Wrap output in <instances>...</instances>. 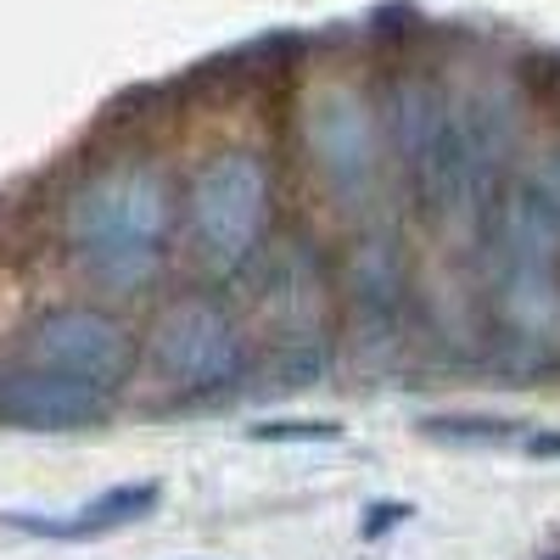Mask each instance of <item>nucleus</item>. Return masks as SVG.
Instances as JSON below:
<instances>
[{"instance_id": "f8f14e48", "label": "nucleus", "mask_w": 560, "mask_h": 560, "mask_svg": "<svg viewBox=\"0 0 560 560\" xmlns=\"http://www.w3.org/2000/svg\"><path fill=\"white\" fill-rule=\"evenodd\" d=\"M253 443H342L337 420H314V415H287V420H258L247 427Z\"/></svg>"}, {"instance_id": "2eb2a0df", "label": "nucleus", "mask_w": 560, "mask_h": 560, "mask_svg": "<svg viewBox=\"0 0 560 560\" xmlns=\"http://www.w3.org/2000/svg\"><path fill=\"white\" fill-rule=\"evenodd\" d=\"M522 448L533 459H560V432H533V438H522Z\"/></svg>"}, {"instance_id": "f03ea898", "label": "nucleus", "mask_w": 560, "mask_h": 560, "mask_svg": "<svg viewBox=\"0 0 560 560\" xmlns=\"http://www.w3.org/2000/svg\"><path fill=\"white\" fill-rule=\"evenodd\" d=\"M269 168L258 152H219L191 179V230L219 275H236L269 230Z\"/></svg>"}, {"instance_id": "6e6552de", "label": "nucleus", "mask_w": 560, "mask_h": 560, "mask_svg": "<svg viewBox=\"0 0 560 560\" xmlns=\"http://www.w3.org/2000/svg\"><path fill=\"white\" fill-rule=\"evenodd\" d=\"M269 325H275V337L287 353H308L314 337H319V325H325V280H319V264L303 242H287L269 269Z\"/></svg>"}, {"instance_id": "20e7f679", "label": "nucleus", "mask_w": 560, "mask_h": 560, "mask_svg": "<svg viewBox=\"0 0 560 560\" xmlns=\"http://www.w3.org/2000/svg\"><path fill=\"white\" fill-rule=\"evenodd\" d=\"M152 359H158V370H163L174 387H185V393H213V387H224V382L242 376L247 348H242L236 319H230L219 303L185 298V303H174V308L158 319Z\"/></svg>"}, {"instance_id": "9b49d317", "label": "nucleus", "mask_w": 560, "mask_h": 560, "mask_svg": "<svg viewBox=\"0 0 560 560\" xmlns=\"http://www.w3.org/2000/svg\"><path fill=\"white\" fill-rule=\"evenodd\" d=\"M420 432L438 443H459V448H499L510 438H522V420H499V415H432L420 420Z\"/></svg>"}, {"instance_id": "9d476101", "label": "nucleus", "mask_w": 560, "mask_h": 560, "mask_svg": "<svg viewBox=\"0 0 560 560\" xmlns=\"http://www.w3.org/2000/svg\"><path fill=\"white\" fill-rule=\"evenodd\" d=\"M348 280H353L359 308L376 314V319H387V314H398V303H404V253H398L393 242H364V247L353 253Z\"/></svg>"}, {"instance_id": "423d86ee", "label": "nucleus", "mask_w": 560, "mask_h": 560, "mask_svg": "<svg viewBox=\"0 0 560 560\" xmlns=\"http://www.w3.org/2000/svg\"><path fill=\"white\" fill-rule=\"evenodd\" d=\"M308 152L319 163V174L337 185L342 197H359L376 179V118H370L364 96L331 84L308 102Z\"/></svg>"}, {"instance_id": "f257e3e1", "label": "nucleus", "mask_w": 560, "mask_h": 560, "mask_svg": "<svg viewBox=\"0 0 560 560\" xmlns=\"http://www.w3.org/2000/svg\"><path fill=\"white\" fill-rule=\"evenodd\" d=\"M168 224H174L168 185L147 163H118L84 179L68 197L62 236L90 280H102L107 292H135L158 275Z\"/></svg>"}, {"instance_id": "dca6fc26", "label": "nucleus", "mask_w": 560, "mask_h": 560, "mask_svg": "<svg viewBox=\"0 0 560 560\" xmlns=\"http://www.w3.org/2000/svg\"><path fill=\"white\" fill-rule=\"evenodd\" d=\"M549 560H560V555H549Z\"/></svg>"}, {"instance_id": "ddd939ff", "label": "nucleus", "mask_w": 560, "mask_h": 560, "mask_svg": "<svg viewBox=\"0 0 560 560\" xmlns=\"http://www.w3.org/2000/svg\"><path fill=\"white\" fill-rule=\"evenodd\" d=\"M527 197L560 219V152L538 158V168H533V179H527Z\"/></svg>"}, {"instance_id": "1a4fd4ad", "label": "nucleus", "mask_w": 560, "mask_h": 560, "mask_svg": "<svg viewBox=\"0 0 560 560\" xmlns=\"http://www.w3.org/2000/svg\"><path fill=\"white\" fill-rule=\"evenodd\" d=\"M158 504H163V488H158V482H118V488H107L102 499L79 504L73 516L45 522V516H28V510H12V516H0V522L18 527V533H28V538L90 544V538H107V533H124V527H135V522H147Z\"/></svg>"}, {"instance_id": "7ed1b4c3", "label": "nucleus", "mask_w": 560, "mask_h": 560, "mask_svg": "<svg viewBox=\"0 0 560 560\" xmlns=\"http://www.w3.org/2000/svg\"><path fill=\"white\" fill-rule=\"evenodd\" d=\"M560 219L533 197H516L504 213V287L499 308L522 342H560Z\"/></svg>"}, {"instance_id": "0eeeda50", "label": "nucleus", "mask_w": 560, "mask_h": 560, "mask_svg": "<svg viewBox=\"0 0 560 560\" xmlns=\"http://www.w3.org/2000/svg\"><path fill=\"white\" fill-rule=\"evenodd\" d=\"M107 415H113L107 393L62 376V370L28 364V370L0 376V420L18 432H90Z\"/></svg>"}, {"instance_id": "4468645a", "label": "nucleus", "mask_w": 560, "mask_h": 560, "mask_svg": "<svg viewBox=\"0 0 560 560\" xmlns=\"http://www.w3.org/2000/svg\"><path fill=\"white\" fill-rule=\"evenodd\" d=\"M415 516V504H398V499H382V504H370L364 510V522H359V533L364 538H382V533H393V527H404Z\"/></svg>"}, {"instance_id": "39448f33", "label": "nucleus", "mask_w": 560, "mask_h": 560, "mask_svg": "<svg viewBox=\"0 0 560 560\" xmlns=\"http://www.w3.org/2000/svg\"><path fill=\"white\" fill-rule=\"evenodd\" d=\"M28 364L62 370V376H73V382H90V387L113 393L135 370V342L102 308H57V314H45L34 325Z\"/></svg>"}]
</instances>
